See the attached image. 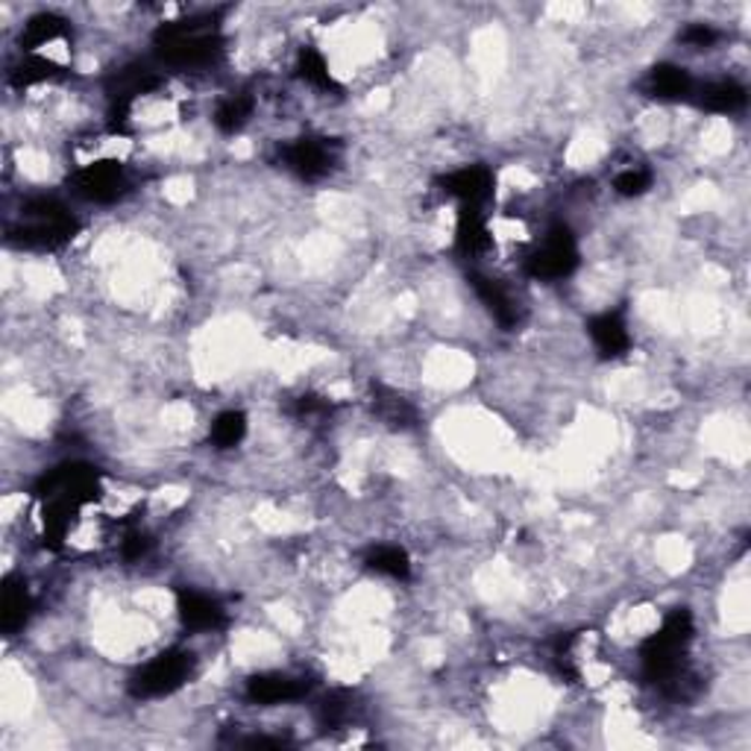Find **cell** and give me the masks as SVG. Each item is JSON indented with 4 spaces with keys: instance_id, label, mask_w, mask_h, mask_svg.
<instances>
[{
    "instance_id": "3",
    "label": "cell",
    "mask_w": 751,
    "mask_h": 751,
    "mask_svg": "<svg viewBox=\"0 0 751 751\" xmlns=\"http://www.w3.org/2000/svg\"><path fill=\"white\" fill-rule=\"evenodd\" d=\"M80 233V220L59 200L33 198L21 208V224L10 229V245L21 250H59Z\"/></svg>"
},
{
    "instance_id": "7",
    "label": "cell",
    "mask_w": 751,
    "mask_h": 751,
    "mask_svg": "<svg viewBox=\"0 0 751 751\" xmlns=\"http://www.w3.org/2000/svg\"><path fill=\"white\" fill-rule=\"evenodd\" d=\"M68 186L85 203H115L127 191V174H123L121 162H92V165L74 170Z\"/></svg>"
},
{
    "instance_id": "11",
    "label": "cell",
    "mask_w": 751,
    "mask_h": 751,
    "mask_svg": "<svg viewBox=\"0 0 751 751\" xmlns=\"http://www.w3.org/2000/svg\"><path fill=\"white\" fill-rule=\"evenodd\" d=\"M311 684L306 678L285 676V672H262L247 681V699L253 704H285L297 702L309 693Z\"/></svg>"
},
{
    "instance_id": "9",
    "label": "cell",
    "mask_w": 751,
    "mask_h": 751,
    "mask_svg": "<svg viewBox=\"0 0 751 751\" xmlns=\"http://www.w3.org/2000/svg\"><path fill=\"white\" fill-rule=\"evenodd\" d=\"M438 186L455 198L461 206H485L493 194V186H497V177L493 170L485 168V165H467V168H458L446 174V177L438 179Z\"/></svg>"
},
{
    "instance_id": "13",
    "label": "cell",
    "mask_w": 751,
    "mask_h": 751,
    "mask_svg": "<svg viewBox=\"0 0 751 751\" xmlns=\"http://www.w3.org/2000/svg\"><path fill=\"white\" fill-rule=\"evenodd\" d=\"M159 88V74L151 71L147 65H127L121 71H115L106 83V94H109V106H127L132 109L135 97Z\"/></svg>"
},
{
    "instance_id": "28",
    "label": "cell",
    "mask_w": 751,
    "mask_h": 751,
    "mask_svg": "<svg viewBox=\"0 0 751 751\" xmlns=\"http://www.w3.org/2000/svg\"><path fill=\"white\" fill-rule=\"evenodd\" d=\"M716 38H719V33H716L711 24H690V27L681 33V41L693 47H711Z\"/></svg>"
},
{
    "instance_id": "8",
    "label": "cell",
    "mask_w": 751,
    "mask_h": 751,
    "mask_svg": "<svg viewBox=\"0 0 751 751\" xmlns=\"http://www.w3.org/2000/svg\"><path fill=\"white\" fill-rule=\"evenodd\" d=\"M282 162L306 182H318L335 168V144L323 135H302L282 151Z\"/></svg>"
},
{
    "instance_id": "17",
    "label": "cell",
    "mask_w": 751,
    "mask_h": 751,
    "mask_svg": "<svg viewBox=\"0 0 751 751\" xmlns=\"http://www.w3.org/2000/svg\"><path fill=\"white\" fill-rule=\"evenodd\" d=\"M646 92L648 97H657V100H684L687 94L693 92V76L687 74L681 65L660 62L648 71Z\"/></svg>"
},
{
    "instance_id": "14",
    "label": "cell",
    "mask_w": 751,
    "mask_h": 751,
    "mask_svg": "<svg viewBox=\"0 0 751 751\" xmlns=\"http://www.w3.org/2000/svg\"><path fill=\"white\" fill-rule=\"evenodd\" d=\"M469 285H473L476 297L488 306V311L493 314L499 326L514 329L520 323V306H516V300L508 294L502 282L490 279L485 273H469Z\"/></svg>"
},
{
    "instance_id": "25",
    "label": "cell",
    "mask_w": 751,
    "mask_h": 751,
    "mask_svg": "<svg viewBox=\"0 0 751 751\" xmlns=\"http://www.w3.org/2000/svg\"><path fill=\"white\" fill-rule=\"evenodd\" d=\"M247 438V414L245 412H224L217 414L212 422V443L217 450H233Z\"/></svg>"
},
{
    "instance_id": "18",
    "label": "cell",
    "mask_w": 751,
    "mask_h": 751,
    "mask_svg": "<svg viewBox=\"0 0 751 751\" xmlns=\"http://www.w3.org/2000/svg\"><path fill=\"white\" fill-rule=\"evenodd\" d=\"M71 24L57 12H38L21 29V50L24 53H38V47L50 45L57 38H65Z\"/></svg>"
},
{
    "instance_id": "6",
    "label": "cell",
    "mask_w": 751,
    "mask_h": 751,
    "mask_svg": "<svg viewBox=\"0 0 751 751\" xmlns=\"http://www.w3.org/2000/svg\"><path fill=\"white\" fill-rule=\"evenodd\" d=\"M579 264H582V253H579L575 233L567 224H555L546 233L544 245L526 259V271L528 276L540 282H555L567 279L570 273H575Z\"/></svg>"
},
{
    "instance_id": "16",
    "label": "cell",
    "mask_w": 751,
    "mask_h": 751,
    "mask_svg": "<svg viewBox=\"0 0 751 751\" xmlns=\"http://www.w3.org/2000/svg\"><path fill=\"white\" fill-rule=\"evenodd\" d=\"M29 613H33V596H29L27 584L10 575L0 593V629L7 634H15L27 625Z\"/></svg>"
},
{
    "instance_id": "26",
    "label": "cell",
    "mask_w": 751,
    "mask_h": 751,
    "mask_svg": "<svg viewBox=\"0 0 751 751\" xmlns=\"http://www.w3.org/2000/svg\"><path fill=\"white\" fill-rule=\"evenodd\" d=\"M648 188H652V174L643 168L622 170V174H617V179H613V191H617L620 198H640V194H646Z\"/></svg>"
},
{
    "instance_id": "10",
    "label": "cell",
    "mask_w": 751,
    "mask_h": 751,
    "mask_svg": "<svg viewBox=\"0 0 751 751\" xmlns=\"http://www.w3.org/2000/svg\"><path fill=\"white\" fill-rule=\"evenodd\" d=\"M177 613L179 622L188 631H217L226 625V610L224 605L206 593L198 591H179L177 593Z\"/></svg>"
},
{
    "instance_id": "4",
    "label": "cell",
    "mask_w": 751,
    "mask_h": 751,
    "mask_svg": "<svg viewBox=\"0 0 751 751\" xmlns=\"http://www.w3.org/2000/svg\"><path fill=\"white\" fill-rule=\"evenodd\" d=\"M33 493H36L38 502H62V505L80 511L100 497V473L83 461H68V464H59L50 473H45Z\"/></svg>"
},
{
    "instance_id": "1",
    "label": "cell",
    "mask_w": 751,
    "mask_h": 751,
    "mask_svg": "<svg viewBox=\"0 0 751 751\" xmlns=\"http://www.w3.org/2000/svg\"><path fill=\"white\" fill-rule=\"evenodd\" d=\"M153 47L165 65L179 71L215 65L224 57V33L217 24V12H200L162 24L153 33Z\"/></svg>"
},
{
    "instance_id": "30",
    "label": "cell",
    "mask_w": 751,
    "mask_h": 751,
    "mask_svg": "<svg viewBox=\"0 0 751 751\" xmlns=\"http://www.w3.org/2000/svg\"><path fill=\"white\" fill-rule=\"evenodd\" d=\"M332 405L323 400V396H314V394H306L300 396L297 403H294V414H300V417H309V414H326Z\"/></svg>"
},
{
    "instance_id": "2",
    "label": "cell",
    "mask_w": 751,
    "mask_h": 751,
    "mask_svg": "<svg viewBox=\"0 0 751 751\" xmlns=\"http://www.w3.org/2000/svg\"><path fill=\"white\" fill-rule=\"evenodd\" d=\"M695 634L693 613L687 608L669 610L660 629L648 634L640 646V660L643 672L652 684H660L664 690H676L684 678V652Z\"/></svg>"
},
{
    "instance_id": "20",
    "label": "cell",
    "mask_w": 751,
    "mask_h": 751,
    "mask_svg": "<svg viewBox=\"0 0 751 751\" xmlns=\"http://www.w3.org/2000/svg\"><path fill=\"white\" fill-rule=\"evenodd\" d=\"M65 68L53 62V59L41 57V53H24V59L10 71V83L15 88H27V85L57 83V80H65Z\"/></svg>"
},
{
    "instance_id": "12",
    "label": "cell",
    "mask_w": 751,
    "mask_h": 751,
    "mask_svg": "<svg viewBox=\"0 0 751 751\" xmlns=\"http://www.w3.org/2000/svg\"><path fill=\"white\" fill-rule=\"evenodd\" d=\"M587 332H591L593 347L601 358H620L631 349L629 323L620 311H601V314L591 318Z\"/></svg>"
},
{
    "instance_id": "24",
    "label": "cell",
    "mask_w": 751,
    "mask_h": 751,
    "mask_svg": "<svg viewBox=\"0 0 751 751\" xmlns=\"http://www.w3.org/2000/svg\"><path fill=\"white\" fill-rule=\"evenodd\" d=\"M253 97L247 92L241 94H233V97H226L224 104L217 106L215 112V127L224 135H235V132L245 130V123L250 121V115H253Z\"/></svg>"
},
{
    "instance_id": "15",
    "label": "cell",
    "mask_w": 751,
    "mask_h": 751,
    "mask_svg": "<svg viewBox=\"0 0 751 751\" xmlns=\"http://www.w3.org/2000/svg\"><path fill=\"white\" fill-rule=\"evenodd\" d=\"M455 250L461 255H481L490 250V229L488 217L481 212V206H461L458 208V224H455Z\"/></svg>"
},
{
    "instance_id": "5",
    "label": "cell",
    "mask_w": 751,
    "mask_h": 751,
    "mask_svg": "<svg viewBox=\"0 0 751 751\" xmlns=\"http://www.w3.org/2000/svg\"><path fill=\"white\" fill-rule=\"evenodd\" d=\"M194 672V655L188 648H168L132 676L130 693L135 699H162V695L177 693L179 687Z\"/></svg>"
},
{
    "instance_id": "19",
    "label": "cell",
    "mask_w": 751,
    "mask_h": 751,
    "mask_svg": "<svg viewBox=\"0 0 751 751\" xmlns=\"http://www.w3.org/2000/svg\"><path fill=\"white\" fill-rule=\"evenodd\" d=\"M373 412L391 429H414L417 426V408L385 385H373Z\"/></svg>"
},
{
    "instance_id": "21",
    "label": "cell",
    "mask_w": 751,
    "mask_h": 751,
    "mask_svg": "<svg viewBox=\"0 0 751 751\" xmlns=\"http://www.w3.org/2000/svg\"><path fill=\"white\" fill-rule=\"evenodd\" d=\"M746 100H749V94H746V88H742L740 83H734V80L707 83L702 92H699V106L716 115L740 112L742 106H746Z\"/></svg>"
},
{
    "instance_id": "27",
    "label": "cell",
    "mask_w": 751,
    "mask_h": 751,
    "mask_svg": "<svg viewBox=\"0 0 751 751\" xmlns=\"http://www.w3.org/2000/svg\"><path fill=\"white\" fill-rule=\"evenodd\" d=\"M349 716V704L347 699H344V693H332L323 699V704H320V723L326 725V728H338L341 723H347Z\"/></svg>"
},
{
    "instance_id": "23",
    "label": "cell",
    "mask_w": 751,
    "mask_h": 751,
    "mask_svg": "<svg viewBox=\"0 0 751 751\" xmlns=\"http://www.w3.org/2000/svg\"><path fill=\"white\" fill-rule=\"evenodd\" d=\"M367 567L379 575H388V579H396V582H405L412 575V558L400 546H376L367 555Z\"/></svg>"
},
{
    "instance_id": "22",
    "label": "cell",
    "mask_w": 751,
    "mask_h": 751,
    "mask_svg": "<svg viewBox=\"0 0 751 751\" xmlns=\"http://www.w3.org/2000/svg\"><path fill=\"white\" fill-rule=\"evenodd\" d=\"M297 74H300V80H306L309 85L320 88V92H341L338 80L329 71V62L323 59L320 50H314V47H302L300 53H297Z\"/></svg>"
},
{
    "instance_id": "29",
    "label": "cell",
    "mask_w": 751,
    "mask_h": 751,
    "mask_svg": "<svg viewBox=\"0 0 751 751\" xmlns=\"http://www.w3.org/2000/svg\"><path fill=\"white\" fill-rule=\"evenodd\" d=\"M121 549L127 561H139V558H144L147 549H151V537L144 535V532H132V535H127Z\"/></svg>"
}]
</instances>
